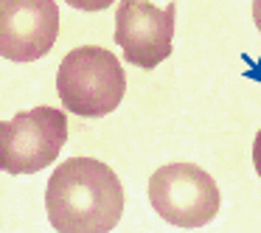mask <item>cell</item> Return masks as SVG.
I'll list each match as a JSON object with an SVG mask.
<instances>
[{
  "label": "cell",
  "instance_id": "obj_1",
  "mask_svg": "<svg viewBox=\"0 0 261 233\" xmlns=\"http://www.w3.org/2000/svg\"><path fill=\"white\" fill-rule=\"evenodd\" d=\"M45 211L59 233H110L124 214V186L101 160L70 158L48 180Z\"/></svg>",
  "mask_w": 261,
  "mask_h": 233
},
{
  "label": "cell",
  "instance_id": "obj_2",
  "mask_svg": "<svg viewBox=\"0 0 261 233\" xmlns=\"http://www.w3.org/2000/svg\"><path fill=\"white\" fill-rule=\"evenodd\" d=\"M126 76L118 57L107 48L82 45L62 59L57 73V93L65 110L82 118H101L121 104Z\"/></svg>",
  "mask_w": 261,
  "mask_h": 233
},
{
  "label": "cell",
  "instance_id": "obj_3",
  "mask_svg": "<svg viewBox=\"0 0 261 233\" xmlns=\"http://www.w3.org/2000/svg\"><path fill=\"white\" fill-rule=\"evenodd\" d=\"M68 141V118L57 107H34L0 121V169L34 174L59 158Z\"/></svg>",
  "mask_w": 261,
  "mask_h": 233
},
{
  "label": "cell",
  "instance_id": "obj_4",
  "mask_svg": "<svg viewBox=\"0 0 261 233\" xmlns=\"http://www.w3.org/2000/svg\"><path fill=\"white\" fill-rule=\"evenodd\" d=\"M149 202L169 225L202 227L219 214L222 199L208 171L194 163H169L149 177Z\"/></svg>",
  "mask_w": 261,
  "mask_h": 233
},
{
  "label": "cell",
  "instance_id": "obj_5",
  "mask_svg": "<svg viewBox=\"0 0 261 233\" xmlns=\"http://www.w3.org/2000/svg\"><path fill=\"white\" fill-rule=\"evenodd\" d=\"M174 12L177 6L158 9L146 0H124L115 12V42L124 51L129 65L143 70L158 68L171 57V37H174Z\"/></svg>",
  "mask_w": 261,
  "mask_h": 233
},
{
  "label": "cell",
  "instance_id": "obj_6",
  "mask_svg": "<svg viewBox=\"0 0 261 233\" xmlns=\"http://www.w3.org/2000/svg\"><path fill=\"white\" fill-rule=\"evenodd\" d=\"M59 9L54 0H0V57L34 62L54 48Z\"/></svg>",
  "mask_w": 261,
  "mask_h": 233
},
{
  "label": "cell",
  "instance_id": "obj_7",
  "mask_svg": "<svg viewBox=\"0 0 261 233\" xmlns=\"http://www.w3.org/2000/svg\"><path fill=\"white\" fill-rule=\"evenodd\" d=\"M253 166H255V171H258V177H261V130H258L255 143H253Z\"/></svg>",
  "mask_w": 261,
  "mask_h": 233
},
{
  "label": "cell",
  "instance_id": "obj_8",
  "mask_svg": "<svg viewBox=\"0 0 261 233\" xmlns=\"http://www.w3.org/2000/svg\"><path fill=\"white\" fill-rule=\"evenodd\" d=\"M253 20H255V25H258V31H261V0L253 3Z\"/></svg>",
  "mask_w": 261,
  "mask_h": 233
}]
</instances>
